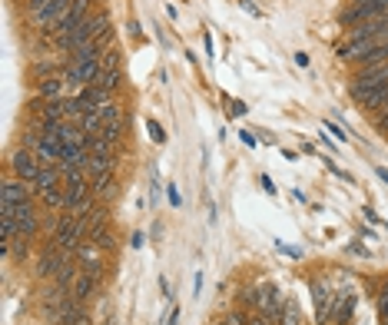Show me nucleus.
Wrapping results in <instances>:
<instances>
[{"instance_id":"nucleus-1","label":"nucleus","mask_w":388,"mask_h":325,"mask_svg":"<svg viewBox=\"0 0 388 325\" xmlns=\"http://www.w3.org/2000/svg\"><path fill=\"white\" fill-rule=\"evenodd\" d=\"M106 30H110V17H106V11H103V13H93V17H90V20H83V24L76 27V30H70L67 37L57 40V47H60L63 53H74L76 47H83V43H90V40L103 37Z\"/></svg>"},{"instance_id":"nucleus-2","label":"nucleus","mask_w":388,"mask_h":325,"mask_svg":"<svg viewBox=\"0 0 388 325\" xmlns=\"http://www.w3.org/2000/svg\"><path fill=\"white\" fill-rule=\"evenodd\" d=\"M388 83V60L385 63H375V67H359V74L352 76V97L359 100L362 93L375 87H385Z\"/></svg>"},{"instance_id":"nucleus-3","label":"nucleus","mask_w":388,"mask_h":325,"mask_svg":"<svg viewBox=\"0 0 388 325\" xmlns=\"http://www.w3.org/2000/svg\"><path fill=\"white\" fill-rule=\"evenodd\" d=\"M103 74V67L100 60H93V63H67V70H63V80H67V87L70 90H80L83 87H93L97 80H100Z\"/></svg>"},{"instance_id":"nucleus-4","label":"nucleus","mask_w":388,"mask_h":325,"mask_svg":"<svg viewBox=\"0 0 388 325\" xmlns=\"http://www.w3.org/2000/svg\"><path fill=\"white\" fill-rule=\"evenodd\" d=\"M7 166H11V176L24 179V183H34L43 162L37 160V153H34V150H24V146H20V150L11 153V162H7Z\"/></svg>"},{"instance_id":"nucleus-5","label":"nucleus","mask_w":388,"mask_h":325,"mask_svg":"<svg viewBox=\"0 0 388 325\" xmlns=\"http://www.w3.org/2000/svg\"><path fill=\"white\" fill-rule=\"evenodd\" d=\"M13 216H17V236H27L34 239L40 233V209L34 206V200L30 202H20V206H13Z\"/></svg>"},{"instance_id":"nucleus-6","label":"nucleus","mask_w":388,"mask_h":325,"mask_svg":"<svg viewBox=\"0 0 388 325\" xmlns=\"http://www.w3.org/2000/svg\"><path fill=\"white\" fill-rule=\"evenodd\" d=\"M4 202H11V206H20V202H30L34 200V186L24 183V179H17V176H4Z\"/></svg>"},{"instance_id":"nucleus-7","label":"nucleus","mask_w":388,"mask_h":325,"mask_svg":"<svg viewBox=\"0 0 388 325\" xmlns=\"http://www.w3.org/2000/svg\"><path fill=\"white\" fill-rule=\"evenodd\" d=\"M60 179H63V173H60V166H57V162H53V166H40L37 179L30 183V186H34V196H43L47 189L60 186Z\"/></svg>"},{"instance_id":"nucleus-8","label":"nucleus","mask_w":388,"mask_h":325,"mask_svg":"<svg viewBox=\"0 0 388 325\" xmlns=\"http://www.w3.org/2000/svg\"><path fill=\"white\" fill-rule=\"evenodd\" d=\"M63 90H67V80L60 76H43V80H37V97H43V100H63Z\"/></svg>"},{"instance_id":"nucleus-9","label":"nucleus","mask_w":388,"mask_h":325,"mask_svg":"<svg viewBox=\"0 0 388 325\" xmlns=\"http://www.w3.org/2000/svg\"><path fill=\"white\" fill-rule=\"evenodd\" d=\"M312 299H315V319L328 322V315H332V296H328L326 282H315L312 286Z\"/></svg>"},{"instance_id":"nucleus-10","label":"nucleus","mask_w":388,"mask_h":325,"mask_svg":"<svg viewBox=\"0 0 388 325\" xmlns=\"http://www.w3.org/2000/svg\"><path fill=\"white\" fill-rule=\"evenodd\" d=\"M90 193H93L97 200H113V196L120 193V186H116L113 173H106V176H93V179H90Z\"/></svg>"},{"instance_id":"nucleus-11","label":"nucleus","mask_w":388,"mask_h":325,"mask_svg":"<svg viewBox=\"0 0 388 325\" xmlns=\"http://www.w3.org/2000/svg\"><path fill=\"white\" fill-rule=\"evenodd\" d=\"M116 160H120V153H106V156H90L87 162V176L93 179V176H106L116 170Z\"/></svg>"},{"instance_id":"nucleus-12","label":"nucleus","mask_w":388,"mask_h":325,"mask_svg":"<svg viewBox=\"0 0 388 325\" xmlns=\"http://www.w3.org/2000/svg\"><path fill=\"white\" fill-rule=\"evenodd\" d=\"M76 97L87 103V106H103V103L113 100V93H110V90H103L100 83H93V87H83L80 93H76Z\"/></svg>"},{"instance_id":"nucleus-13","label":"nucleus","mask_w":388,"mask_h":325,"mask_svg":"<svg viewBox=\"0 0 388 325\" xmlns=\"http://www.w3.org/2000/svg\"><path fill=\"white\" fill-rule=\"evenodd\" d=\"M263 299H265V286H242L239 289V305H246V309H256V312H259Z\"/></svg>"},{"instance_id":"nucleus-14","label":"nucleus","mask_w":388,"mask_h":325,"mask_svg":"<svg viewBox=\"0 0 388 325\" xmlns=\"http://www.w3.org/2000/svg\"><path fill=\"white\" fill-rule=\"evenodd\" d=\"M103 137H106V143H110L113 150H120V143H123V137H126V116L103 126Z\"/></svg>"},{"instance_id":"nucleus-15","label":"nucleus","mask_w":388,"mask_h":325,"mask_svg":"<svg viewBox=\"0 0 388 325\" xmlns=\"http://www.w3.org/2000/svg\"><path fill=\"white\" fill-rule=\"evenodd\" d=\"M93 286H97V275H93V272H80V275H76V282H74V296L80 302H87L90 292H93Z\"/></svg>"},{"instance_id":"nucleus-16","label":"nucleus","mask_w":388,"mask_h":325,"mask_svg":"<svg viewBox=\"0 0 388 325\" xmlns=\"http://www.w3.org/2000/svg\"><path fill=\"white\" fill-rule=\"evenodd\" d=\"M97 83H100L103 90H110V93H116V90L123 87V67H120V70H103Z\"/></svg>"},{"instance_id":"nucleus-17","label":"nucleus","mask_w":388,"mask_h":325,"mask_svg":"<svg viewBox=\"0 0 388 325\" xmlns=\"http://www.w3.org/2000/svg\"><path fill=\"white\" fill-rule=\"evenodd\" d=\"M87 242H93V246H97V249H103V252L116 249V236H113L110 229H100V233H93V236H90Z\"/></svg>"},{"instance_id":"nucleus-18","label":"nucleus","mask_w":388,"mask_h":325,"mask_svg":"<svg viewBox=\"0 0 388 325\" xmlns=\"http://www.w3.org/2000/svg\"><path fill=\"white\" fill-rule=\"evenodd\" d=\"M276 322L279 325H299V309H296V302H292V299L282 302V312H279Z\"/></svg>"},{"instance_id":"nucleus-19","label":"nucleus","mask_w":388,"mask_h":325,"mask_svg":"<svg viewBox=\"0 0 388 325\" xmlns=\"http://www.w3.org/2000/svg\"><path fill=\"white\" fill-rule=\"evenodd\" d=\"M40 200H43L47 209H63V183H60V186H53V189H47Z\"/></svg>"},{"instance_id":"nucleus-20","label":"nucleus","mask_w":388,"mask_h":325,"mask_svg":"<svg viewBox=\"0 0 388 325\" xmlns=\"http://www.w3.org/2000/svg\"><path fill=\"white\" fill-rule=\"evenodd\" d=\"M100 67L103 70H120V67H123V53L116 50V47H110V50L100 57Z\"/></svg>"},{"instance_id":"nucleus-21","label":"nucleus","mask_w":388,"mask_h":325,"mask_svg":"<svg viewBox=\"0 0 388 325\" xmlns=\"http://www.w3.org/2000/svg\"><path fill=\"white\" fill-rule=\"evenodd\" d=\"M11 246H13V256H17V259H27V256H30V239L27 236L11 239Z\"/></svg>"},{"instance_id":"nucleus-22","label":"nucleus","mask_w":388,"mask_h":325,"mask_svg":"<svg viewBox=\"0 0 388 325\" xmlns=\"http://www.w3.org/2000/svg\"><path fill=\"white\" fill-rule=\"evenodd\" d=\"M146 130H150V139H153V143H166V133H163V126L156 123V120H150V123H146Z\"/></svg>"},{"instance_id":"nucleus-23","label":"nucleus","mask_w":388,"mask_h":325,"mask_svg":"<svg viewBox=\"0 0 388 325\" xmlns=\"http://www.w3.org/2000/svg\"><path fill=\"white\" fill-rule=\"evenodd\" d=\"M378 319L388 322V286L382 289V296H378Z\"/></svg>"},{"instance_id":"nucleus-24","label":"nucleus","mask_w":388,"mask_h":325,"mask_svg":"<svg viewBox=\"0 0 388 325\" xmlns=\"http://www.w3.org/2000/svg\"><path fill=\"white\" fill-rule=\"evenodd\" d=\"M246 113L249 110H246V103L242 100H229V116H246Z\"/></svg>"},{"instance_id":"nucleus-25","label":"nucleus","mask_w":388,"mask_h":325,"mask_svg":"<svg viewBox=\"0 0 388 325\" xmlns=\"http://www.w3.org/2000/svg\"><path fill=\"white\" fill-rule=\"evenodd\" d=\"M263 189L269 193V196H276V193H279V189H276V183H272V179H269L265 173H263Z\"/></svg>"},{"instance_id":"nucleus-26","label":"nucleus","mask_w":388,"mask_h":325,"mask_svg":"<svg viewBox=\"0 0 388 325\" xmlns=\"http://www.w3.org/2000/svg\"><path fill=\"white\" fill-rule=\"evenodd\" d=\"M326 130H328V133H332V137L345 139V130H342V126H335V123H328V120H326Z\"/></svg>"},{"instance_id":"nucleus-27","label":"nucleus","mask_w":388,"mask_h":325,"mask_svg":"<svg viewBox=\"0 0 388 325\" xmlns=\"http://www.w3.org/2000/svg\"><path fill=\"white\" fill-rule=\"evenodd\" d=\"M143 242H146V236H143V233H133L130 246H133V249H143Z\"/></svg>"},{"instance_id":"nucleus-28","label":"nucleus","mask_w":388,"mask_h":325,"mask_svg":"<svg viewBox=\"0 0 388 325\" xmlns=\"http://www.w3.org/2000/svg\"><path fill=\"white\" fill-rule=\"evenodd\" d=\"M150 202H153V206H160V183H153V189H150Z\"/></svg>"},{"instance_id":"nucleus-29","label":"nucleus","mask_w":388,"mask_h":325,"mask_svg":"<svg viewBox=\"0 0 388 325\" xmlns=\"http://www.w3.org/2000/svg\"><path fill=\"white\" fill-rule=\"evenodd\" d=\"M239 139H242V143H246V146H256V137H252V133H246V130H242V133H239Z\"/></svg>"},{"instance_id":"nucleus-30","label":"nucleus","mask_w":388,"mask_h":325,"mask_svg":"<svg viewBox=\"0 0 388 325\" xmlns=\"http://www.w3.org/2000/svg\"><path fill=\"white\" fill-rule=\"evenodd\" d=\"M202 43H206V57H209V60H213V37H209V34H206V37H202Z\"/></svg>"},{"instance_id":"nucleus-31","label":"nucleus","mask_w":388,"mask_h":325,"mask_svg":"<svg viewBox=\"0 0 388 325\" xmlns=\"http://www.w3.org/2000/svg\"><path fill=\"white\" fill-rule=\"evenodd\" d=\"M169 202H173V206H179V202H183V200H179V193H176V186H169Z\"/></svg>"},{"instance_id":"nucleus-32","label":"nucleus","mask_w":388,"mask_h":325,"mask_svg":"<svg viewBox=\"0 0 388 325\" xmlns=\"http://www.w3.org/2000/svg\"><path fill=\"white\" fill-rule=\"evenodd\" d=\"M296 63H299V67H309V53H296Z\"/></svg>"},{"instance_id":"nucleus-33","label":"nucleus","mask_w":388,"mask_h":325,"mask_svg":"<svg viewBox=\"0 0 388 325\" xmlns=\"http://www.w3.org/2000/svg\"><path fill=\"white\" fill-rule=\"evenodd\" d=\"M375 173H378V179H382V183H385V186H388V170H382V166H378Z\"/></svg>"},{"instance_id":"nucleus-34","label":"nucleus","mask_w":388,"mask_h":325,"mask_svg":"<svg viewBox=\"0 0 388 325\" xmlns=\"http://www.w3.org/2000/svg\"><path fill=\"white\" fill-rule=\"evenodd\" d=\"M83 325H87V322H83Z\"/></svg>"}]
</instances>
